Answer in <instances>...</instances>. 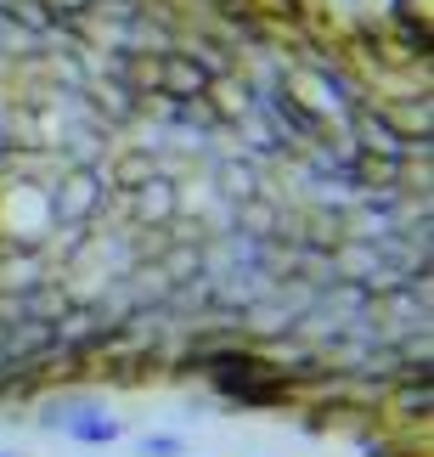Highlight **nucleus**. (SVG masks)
Masks as SVG:
<instances>
[{
	"label": "nucleus",
	"mask_w": 434,
	"mask_h": 457,
	"mask_svg": "<svg viewBox=\"0 0 434 457\" xmlns=\"http://www.w3.org/2000/svg\"><path fill=\"white\" fill-rule=\"evenodd\" d=\"M62 435H74V441H85V446H108V441H119V418H108L102 401H91L79 418H68Z\"/></svg>",
	"instance_id": "f257e3e1"
},
{
	"label": "nucleus",
	"mask_w": 434,
	"mask_h": 457,
	"mask_svg": "<svg viewBox=\"0 0 434 457\" xmlns=\"http://www.w3.org/2000/svg\"><path fill=\"white\" fill-rule=\"evenodd\" d=\"M85 407H91V395H62V401H51V407L40 412V424L45 429H68V418H79Z\"/></svg>",
	"instance_id": "f03ea898"
},
{
	"label": "nucleus",
	"mask_w": 434,
	"mask_h": 457,
	"mask_svg": "<svg viewBox=\"0 0 434 457\" xmlns=\"http://www.w3.org/2000/svg\"><path fill=\"white\" fill-rule=\"evenodd\" d=\"M142 457H181V441H176V435H147Z\"/></svg>",
	"instance_id": "7ed1b4c3"
},
{
	"label": "nucleus",
	"mask_w": 434,
	"mask_h": 457,
	"mask_svg": "<svg viewBox=\"0 0 434 457\" xmlns=\"http://www.w3.org/2000/svg\"><path fill=\"white\" fill-rule=\"evenodd\" d=\"M0 457H6V452H0Z\"/></svg>",
	"instance_id": "20e7f679"
}]
</instances>
